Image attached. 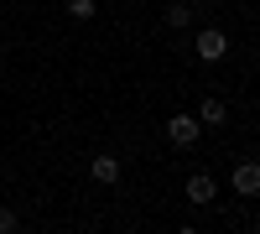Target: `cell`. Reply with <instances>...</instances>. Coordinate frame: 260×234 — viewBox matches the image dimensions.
<instances>
[{"label":"cell","instance_id":"cell-1","mask_svg":"<svg viewBox=\"0 0 260 234\" xmlns=\"http://www.w3.org/2000/svg\"><path fill=\"white\" fill-rule=\"evenodd\" d=\"M167 136H172V146H192V141H198V120H192V115H172Z\"/></svg>","mask_w":260,"mask_h":234},{"label":"cell","instance_id":"cell-2","mask_svg":"<svg viewBox=\"0 0 260 234\" xmlns=\"http://www.w3.org/2000/svg\"><path fill=\"white\" fill-rule=\"evenodd\" d=\"M234 193H245V198L260 193V166H255V161H240V166H234Z\"/></svg>","mask_w":260,"mask_h":234},{"label":"cell","instance_id":"cell-3","mask_svg":"<svg viewBox=\"0 0 260 234\" xmlns=\"http://www.w3.org/2000/svg\"><path fill=\"white\" fill-rule=\"evenodd\" d=\"M224 52H229V37H224V31H203V37H198V57H203V62H219Z\"/></svg>","mask_w":260,"mask_h":234},{"label":"cell","instance_id":"cell-4","mask_svg":"<svg viewBox=\"0 0 260 234\" xmlns=\"http://www.w3.org/2000/svg\"><path fill=\"white\" fill-rule=\"evenodd\" d=\"M187 198H192V203H213V177H203V172L187 177Z\"/></svg>","mask_w":260,"mask_h":234},{"label":"cell","instance_id":"cell-5","mask_svg":"<svg viewBox=\"0 0 260 234\" xmlns=\"http://www.w3.org/2000/svg\"><path fill=\"white\" fill-rule=\"evenodd\" d=\"M89 172H94L99 182H115V177H120V161H115V156H94V161H89Z\"/></svg>","mask_w":260,"mask_h":234},{"label":"cell","instance_id":"cell-6","mask_svg":"<svg viewBox=\"0 0 260 234\" xmlns=\"http://www.w3.org/2000/svg\"><path fill=\"white\" fill-rule=\"evenodd\" d=\"M229 120V110H224V104L219 99H203V110H198V125H224Z\"/></svg>","mask_w":260,"mask_h":234},{"label":"cell","instance_id":"cell-7","mask_svg":"<svg viewBox=\"0 0 260 234\" xmlns=\"http://www.w3.org/2000/svg\"><path fill=\"white\" fill-rule=\"evenodd\" d=\"M68 11H73V21H89L94 16V0H68Z\"/></svg>","mask_w":260,"mask_h":234},{"label":"cell","instance_id":"cell-8","mask_svg":"<svg viewBox=\"0 0 260 234\" xmlns=\"http://www.w3.org/2000/svg\"><path fill=\"white\" fill-rule=\"evenodd\" d=\"M16 229V214H0V234H11Z\"/></svg>","mask_w":260,"mask_h":234},{"label":"cell","instance_id":"cell-9","mask_svg":"<svg viewBox=\"0 0 260 234\" xmlns=\"http://www.w3.org/2000/svg\"><path fill=\"white\" fill-rule=\"evenodd\" d=\"M198 6H208V0H198Z\"/></svg>","mask_w":260,"mask_h":234}]
</instances>
